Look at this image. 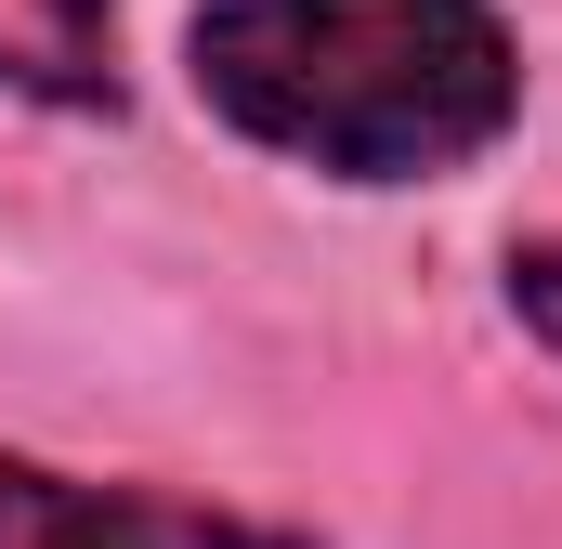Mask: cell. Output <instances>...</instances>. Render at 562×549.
I'll list each match as a JSON object with an SVG mask.
<instances>
[{"label":"cell","instance_id":"obj_4","mask_svg":"<svg viewBox=\"0 0 562 549\" xmlns=\"http://www.w3.org/2000/svg\"><path fill=\"white\" fill-rule=\"evenodd\" d=\"M497 301H510V327H524V340L562 367V236H510V262H497Z\"/></svg>","mask_w":562,"mask_h":549},{"label":"cell","instance_id":"obj_3","mask_svg":"<svg viewBox=\"0 0 562 549\" xmlns=\"http://www.w3.org/2000/svg\"><path fill=\"white\" fill-rule=\"evenodd\" d=\"M0 105L26 119H119V0H0Z\"/></svg>","mask_w":562,"mask_h":549},{"label":"cell","instance_id":"obj_2","mask_svg":"<svg viewBox=\"0 0 562 549\" xmlns=\"http://www.w3.org/2000/svg\"><path fill=\"white\" fill-rule=\"evenodd\" d=\"M0 549H327V537H301L276 511H236V497L105 484V471L0 445Z\"/></svg>","mask_w":562,"mask_h":549},{"label":"cell","instance_id":"obj_1","mask_svg":"<svg viewBox=\"0 0 562 549\" xmlns=\"http://www.w3.org/2000/svg\"><path fill=\"white\" fill-rule=\"evenodd\" d=\"M183 92L276 170L406 197L524 132V26L497 0H196Z\"/></svg>","mask_w":562,"mask_h":549}]
</instances>
